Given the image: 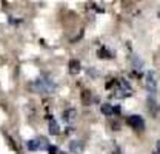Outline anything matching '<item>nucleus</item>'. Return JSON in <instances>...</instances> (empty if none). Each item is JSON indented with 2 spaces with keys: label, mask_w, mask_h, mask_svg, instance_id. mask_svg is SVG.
<instances>
[{
  "label": "nucleus",
  "mask_w": 160,
  "mask_h": 154,
  "mask_svg": "<svg viewBox=\"0 0 160 154\" xmlns=\"http://www.w3.org/2000/svg\"><path fill=\"white\" fill-rule=\"evenodd\" d=\"M34 88H36V91H39V93H43V94H49V93H52L54 91V88H56V85H54V82H51L49 79H37L36 82H34V85H32Z\"/></svg>",
  "instance_id": "f257e3e1"
},
{
  "label": "nucleus",
  "mask_w": 160,
  "mask_h": 154,
  "mask_svg": "<svg viewBox=\"0 0 160 154\" xmlns=\"http://www.w3.org/2000/svg\"><path fill=\"white\" fill-rule=\"evenodd\" d=\"M146 86L149 90V93H156L157 91V74L154 71H149L146 76Z\"/></svg>",
  "instance_id": "f03ea898"
},
{
  "label": "nucleus",
  "mask_w": 160,
  "mask_h": 154,
  "mask_svg": "<svg viewBox=\"0 0 160 154\" xmlns=\"http://www.w3.org/2000/svg\"><path fill=\"white\" fill-rule=\"evenodd\" d=\"M128 125L132 126L134 130H143L145 128V122H143V119L140 116H131L128 119Z\"/></svg>",
  "instance_id": "7ed1b4c3"
},
{
  "label": "nucleus",
  "mask_w": 160,
  "mask_h": 154,
  "mask_svg": "<svg viewBox=\"0 0 160 154\" xmlns=\"http://www.w3.org/2000/svg\"><path fill=\"white\" fill-rule=\"evenodd\" d=\"M28 148H29L31 151H36V150H42L43 145H42L40 140H29V142H28Z\"/></svg>",
  "instance_id": "20e7f679"
},
{
  "label": "nucleus",
  "mask_w": 160,
  "mask_h": 154,
  "mask_svg": "<svg viewBox=\"0 0 160 154\" xmlns=\"http://www.w3.org/2000/svg\"><path fill=\"white\" fill-rule=\"evenodd\" d=\"M49 131H51L52 134H59V126H57L56 120H51V123H49Z\"/></svg>",
  "instance_id": "39448f33"
}]
</instances>
